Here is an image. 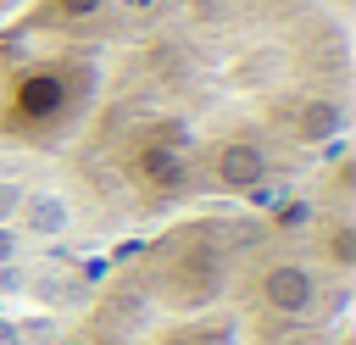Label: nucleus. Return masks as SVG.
Masks as SVG:
<instances>
[{"mask_svg": "<svg viewBox=\"0 0 356 345\" xmlns=\"http://www.w3.org/2000/svg\"><path fill=\"white\" fill-rule=\"evenodd\" d=\"M22 211H28V228H33V234H67V228H72V206H67V195H56V189L22 195Z\"/></svg>", "mask_w": 356, "mask_h": 345, "instance_id": "1", "label": "nucleus"}, {"mask_svg": "<svg viewBox=\"0 0 356 345\" xmlns=\"http://www.w3.org/2000/svg\"><path fill=\"white\" fill-rule=\"evenodd\" d=\"M0 345H22V328H17V323H6V317H0Z\"/></svg>", "mask_w": 356, "mask_h": 345, "instance_id": "2", "label": "nucleus"}, {"mask_svg": "<svg viewBox=\"0 0 356 345\" xmlns=\"http://www.w3.org/2000/svg\"><path fill=\"white\" fill-rule=\"evenodd\" d=\"M11 250H17V234H11V228H0V262H6Z\"/></svg>", "mask_w": 356, "mask_h": 345, "instance_id": "3", "label": "nucleus"}, {"mask_svg": "<svg viewBox=\"0 0 356 345\" xmlns=\"http://www.w3.org/2000/svg\"><path fill=\"white\" fill-rule=\"evenodd\" d=\"M100 345H122V339H100Z\"/></svg>", "mask_w": 356, "mask_h": 345, "instance_id": "4", "label": "nucleus"}]
</instances>
